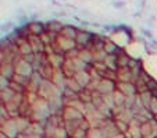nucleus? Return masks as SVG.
I'll list each match as a JSON object with an SVG mask.
<instances>
[{
  "mask_svg": "<svg viewBox=\"0 0 157 138\" xmlns=\"http://www.w3.org/2000/svg\"><path fill=\"white\" fill-rule=\"evenodd\" d=\"M149 112H151V113H153L154 116L157 114V98H156V96H154L153 101H151L150 108H149Z\"/></svg>",
  "mask_w": 157,
  "mask_h": 138,
  "instance_id": "f257e3e1",
  "label": "nucleus"
}]
</instances>
